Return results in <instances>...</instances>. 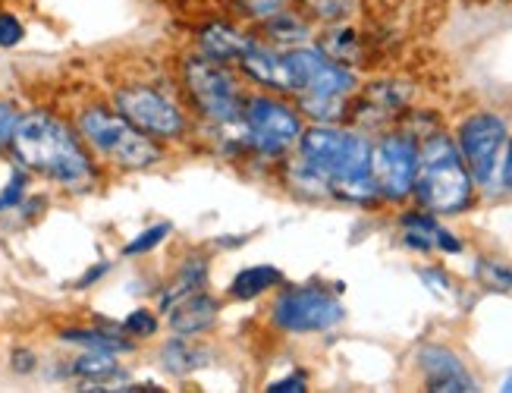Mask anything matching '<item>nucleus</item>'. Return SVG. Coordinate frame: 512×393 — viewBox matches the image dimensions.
Segmentation results:
<instances>
[{
    "label": "nucleus",
    "instance_id": "obj_20",
    "mask_svg": "<svg viewBox=\"0 0 512 393\" xmlns=\"http://www.w3.org/2000/svg\"><path fill=\"white\" fill-rule=\"evenodd\" d=\"M283 287V271L274 268V265H255V268H246V271H239L233 280H230V287H227V296L236 299V302H252L264 293H271Z\"/></svg>",
    "mask_w": 512,
    "mask_h": 393
},
{
    "label": "nucleus",
    "instance_id": "obj_35",
    "mask_svg": "<svg viewBox=\"0 0 512 393\" xmlns=\"http://www.w3.org/2000/svg\"><path fill=\"white\" fill-rule=\"evenodd\" d=\"M110 271V265H107V261H101V265H95V268H88L79 280H76V290H88V287H95V283L104 277Z\"/></svg>",
    "mask_w": 512,
    "mask_h": 393
},
{
    "label": "nucleus",
    "instance_id": "obj_26",
    "mask_svg": "<svg viewBox=\"0 0 512 393\" xmlns=\"http://www.w3.org/2000/svg\"><path fill=\"white\" fill-rule=\"evenodd\" d=\"M173 233V224H167V221H161V224H151V227H145L139 236H132L129 243L123 246V255L126 258H139V255H148V252H154L158 249L164 239Z\"/></svg>",
    "mask_w": 512,
    "mask_h": 393
},
{
    "label": "nucleus",
    "instance_id": "obj_3",
    "mask_svg": "<svg viewBox=\"0 0 512 393\" xmlns=\"http://www.w3.org/2000/svg\"><path fill=\"white\" fill-rule=\"evenodd\" d=\"M246 79L239 76L233 63H220L205 57L202 51H186L176 70V89H180L189 114L198 126L227 129L242 117V101H246Z\"/></svg>",
    "mask_w": 512,
    "mask_h": 393
},
{
    "label": "nucleus",
    "instance_id": "obj_10",
    "mask_svg": "<svg viewBox=\"0 0 512 393\" xmlns=\"http://www.w3.org/2000/svg\"><path fill=\"white\" fill-rule=\"evenodd\" d=\"M289 82H293V98H352L359 92V79L343 63L330 60L318 45H299L283 51Z\"/></svg>",
    "mask_w": 512,
    "mask_h": 393
},
{
    "label": "nucleus",
    "instance_id": "obj_8",
    "mask_svg": "<svg viewBox=\"0 0 512 393\" xmlns=\"http://www.w3.org/2000/svg\"><path fill=\"white\" fill-rule=\"evenodd\" d=\"M346 318L343 302L321 283L283 287L271 302V324L283 334H324Z\"/></svg>",
    "mask_w": 512,
    "mask_h": 393
},
{
    "label": "nucleus",
    "instance_id": "obj_9",
    "mask_svg": "<svg viewBox=\"0 0 512 393\" xmlns=\"http://www.w3.org/2000/svg\"><path fill=\"white\" fill-rule=\"evenodd\" d=\"M506 139H509V126L494 111H475L459 123L456 148H459L465 167H469L475 186L491 189L494 180L500 177Z\"/></svg>",
    "mask_w": 512,
    "mask_h": 393
},
{
    "label": "nucleus",
    "instance_id": "obj_33",
    "mask_svg": "<svg viewBox=\"0 0 512 393\" xmlns=\"http://www.w3.org/2000/svg\"><path fill=\"white\" fill-rule=\"evenodd\" d=\"M434 249L447 252V255H459V252H462V243H459V239H456L450 230L437 227V233H434Z\"/></svg>",
    "mask_w": 512,
    "mask_h": 393
},
{
    "label": "nucleus",
    "instance_id": "obj_14",
    "mask_svg": "<svg viewBox=\"0 0 512 393\" xmlns=\"http://www.w3.org/2000/svg\"><path fill=\"white\" fill-rule=\"evenodd\" d=\"M217 318H220V299L205 290H198L167 309V327L176 337H202L214 331Z\"/></svg>",
    "mask_w": 512,
    "mask_h": 393
},
{
    "label": "nucleus",
    "instance_id": "obj_28",
    "mask_svg": "<svg viewBox=\"0 0 512 393\" xmlns=\"http://www.w3.org/2000/svg\"><path fill=\"white\" fill-rule=\"evenodd\" d=\"M475 274H478V280L484 283V287H491V290H512V268L500 265V261L481 258Z\"/></svg>",
    "mask_w": 512,
    "mask_h": 393
},
{
    "label": "nucleus",
    "instance_id": "obj_37",
    "mask_svg": "<svg viewBox=\"0 0 512 393\" xmlns=\"http://www.w3.org/2000/svg\"><path fill=\"white\" fill-rule=\"evenodd\" d=\"M503 390H506V393H512V371H509L506 381H503Z\"/></svg>",
    "mask_w": 512,
    "mask_h": 393
},
{
    "label": "nucleus",
    "instance_id": "obj_19",
    "mask_svg": "<svg viewBox=\"0 0 512 393\" xmlns=\"http://www.w3.org/2000/svg\"><path fill=\"white\" fill-rule=\"evenodd\" d=\"M73 375L85 384L82 390H107L104 384L117 381L123 375V368L114 353H98V349H88L70 365Z\"/></svg>",
    "mask_w": 512,
    "mask_h": 393
},
{
    "label": "nucleus",
    "instance_id": "obj_21",
    "mask_svg": "<svg viewBox=\"0 0 512 393\" xmlns=\"http://www.w3.org/2000/svg\"><path fill=\"white\" fill-rule=\"evenodd\" d=\"M208 287V258L202 255H192L183 261V268L176 271V277L167 283V290L161 293V312H167L170 305H176L180 299L205 290Z\"/></svg>",
    "mask_w": 512,
    "mask_h": 393
},
{
    "label": "nucleus",
    "instance_id": "obj_22",
    "mask_svg": "<svg viewBox=\"0 0 512 393\" xmlns=\"http://www.w3.org/2000/svg\"><path fill=\"white\" fill-rule=\"evenodd\" d=\"M60 340L85 346V349H98V353H114V356H123V353H132V349H136V343L126 340L123 334L101 331V327H66V331H60Z\"/></svg>",
    "mask_w": 512,
    "mask_h": 393
},
{
    "label": "nucleus",
    "instance_id": "obj_25",
    "mask_svg": "<svg viewBox=\"0 0 512 393\" xmlns=\"http://www.w3.org/2000/svg\"><path fill=\"white\" fill-rule=\"evenodd\" d=\"M293 0H230V7L239 19H246V23L258 26L264 19H271L274 13H280L283 7H289Z\"/></svg>",
    "mask_w": 512,
    "mask_h": 393
},
{
    "label": "nucleus",
    "instance_id": "obj_18",
    "mask_svg": "<svg viewBox=\"0 0 512 393\" xmlns=\"http://www.w3.org/2000/svg\"><path fill=\"white\" fill-rule=\"evenodd\" d=\"M208 362H211V353L202 343H195V337H176L173 334L161 346V365H164V371H170V375H176V378H186V375H192V371L205 368Z\"/></svg>",
    "mask_w": 512,
    "mask_h": 393
},
{
    "label": "nucleus",
    "instance_id": "obj_13",
    "mask_svg": "<svg viewBox=\"0 0 512 393\" xmlns=\"http://www.w3.org/2000/svg\"><path fill=\"white\" fill-rule=\"evenodd\" d=\"M418 368L425 378V390L431 393H472L478 390L472 371L462 365V359L447 346H421Z\"/></svg>",
    "mask_w": 512,
    "mask_h": 393
},
{
    "label": "nucleus",
    "instance_id": "obj_31",
    "mask_svg": "<svg viewBox=\"0 0 512 393\" xmlns=\"http://www.w3.org/2000/svg\"><path fill=\"white\" fill-rule=\"evenodd\" d=\"M305 390H308L305 375H289L283 381H271V384H267V393H305Z\"/></svg>",
    "mask_w": 512,
    "mask_h": 393
},
{
    "label": "nucleus",
    "instance_id": "obj_27",
    "mask_svg": "<svg viewBox=\"0 0 512 393\" xmlns=\"http://www.w3.org/2000/svg\"><path fill=\"white\" fill-rule=\"evenodd\" d=\"M158 331H161V321H158V315H154L151 309H136V312H129L126 321H123V334L136 337V340H148Z\"/></svg>",
    "mask_w": 512,
    "mask_h": 393
},
{
    "label": "nucleus",
    "instance_id": "obj_7",
    "mask_svg": "<svg viewBox=\"0 0 512 393\" xmlns=\"http://www.w3.org/2000/svg\"><path fill=\"white\" fill-rule=\"evenodd\" d=\"M305 133V117L296 104H289L286 95L274 92H246L239 117V139L242 158L258 164H280L296 151Z\"/></svg>",
    "mask_w": 512,
    "mask_h": 393
},
{
    "label": "nucleus",
    "instance_id": "obj_32",
    "mask_svg": "<svg viewBox=\"0 0 512 393\" xmlns=\"http://www.w3.org/2000/svg\"><path fill=\"white\" fill-rule=\"evenodd\" d=\"M500 186H503V192H509L512 195V133H509V139H506V151H503V161H500Z\"/></svg>",
    "mask_w": 512,
    "mask_h": 393
},
{
    "label": "nucleus",
    "instance_id": "obj_1",
    "mask_svg": "<svg viewBox=\"0 0 512 393\" xmlns=\"http://www.w3.org/2000/svg\"><path fill=\"white\" fill-rule=\"evenodd\" d=\"M10 155L19 167L60 189H88L98 180V158L79 129L51 111H29L19 117Z\"/></svg>",
    "mask_w": 512,
    "mask_h": 393
},
{
    "label": "nucleus",
    "instance_id": "obj_12",
    "mask_svg": "<svg viewBox=\"0 0 512 393\" xmlns=\"http://www.w3.org/2000/svg\"><path fill=\"white\" fill-rule=\"evenodd\" d=\"M239 70V76L258 85L261 92H274V95H293V82H289V70H286V60L283 51L267 45L264 38H252L249 48L239 54V60L233 63Z\"/></svg>",
    "mask_w": 512,
    "mask_h": 393
},
{
    "label": "nucleus",
    "instance_id": "obj_15",
    "mask_svg": "<svg viewBox=\"0 0 512 393\" xmlns=\"http://www.w3.org/2000/svg\"><path fill=\"white\" fill-rule=\"evenodd\" d=\"M255 38V32H246L227 19H214V23L202 26L195 35V51H202L211 60L220 63H236L239 54L249 48V41Z\"/></svg>",
    "mask_w": 512,
    "mask_h": 393
},
{
    "label": "nucleus",
    "instance_id": "obj_24",
    "mask_svg": "<svg viewBox=\"0 0 512 393\" xmlns=\"http://www.w3.org/2000/svg\"><path fill=\"white\" fill-rule=\"evenodd\" d=\"M296 10L305 19H321V23L333 26L349 16L352 0H296Z\"/></svg>",
    "mask_w": 512,
    "mask_h": 393
},
{
    "label": "nucleus",
    "instance_id": "obj_17",
    "mask_svg": "<svg viewBox=\"0 0 512 393\" xmlns=\"http://www.w3.org/2000/svg\"><path fill=\"white\" fill-rule=\"evenodd\" d=\"M277 173H280V183L296 195V199H305V202H324V199H333L330 192V183L321 177V173L305 164L296 151L289 158H283L277 164Z\"/></svg>",
    "mask_w": 512,
    "mask_h": 393
},
{
    "label": "nucleus",
    "instance_id": "obj_29",
    "mask_svg": "<svg viewBox=\"0 0 512 393\" xmlns=\"http://www.w3.org/2000/svg\"><path fill=\"white\" fill-rule=\"evenodd\" d=\"M19 111H16V104L10 101H0V151H10L13 145V133H16V126H19Z\"/></svg>",
    "mask_w": 512,
    "mask_h": 393
},
{
    "label": "nucleus",
    "instance_id": "obj_11",
    "mask_svg": "<svg viewBox=\"0 0 512 393\" xmlns=\"http://www.w3.org/2000/svg\"><path fill=\"white\" fill-rule=\"evenodd\" d=\"M418 139L406 129L384 133L371 148V177L384 202H406L415 189Z\"/></svg>",
    "mask_w": 512,
    "mask_h": 393
},
{
    "label": "nucleus",
    "instance_id": "obj_2",
    "mask_svg": "<svg viewBox=\"0 0 512 393\" xmlns=\"http://www.w3.org/2000/svg\"><path fill=\"white\" fill-rule=\"evenodd\" d=\"M371 148L374 142L362 129L315 123L305 126L296 155L330 183L333 199L352 205H374L381 202V192H377V183L371 177Z\"/></svg>",
    "mask_w": 512,
    "mask_h": 393
},
{
    "label": "nucleus",
    "instance_id": "obj_5",
    "mask_svg": "<svg viewBox=\"0 0 512 393\" xmlns=\"http://www.w3.org/2000/svg\"><path fill=\"white\" fill-rule=\"evenodd\" d=\"M475 180L469 167H465L456 139L443 129L425 136L418 142V173H415V202L431 211L453 217L469 211L475 202Z\"/></svg>",
    "mask_w": 512,
    "mask_h": 393
},
{
    "label": "nucleus",
    "instance_id": "obj_23",
    "mask_svg": "<svg viewBox=\"0 0 512 393\" xmlns=\"http://www.w3.org/2000/svg\"><path fill=\"white\" fill-rule=\"evenodd\" d=\"M318 48L330 57L343 63V67H352V63L362 60V38L355 29H346V26H337L333 23V29H327L318 41Z\"/></svg>",
    "mask_w": 512,
    "mask_h": 393
},
{
    "label": "nucleus",
    "instance_id": "obj_16",
    "mask_svg": "<svg viewBox=\"0 0 512 393\" xmlns=\"http://www.w3.org/2000/svg\"><path fill=\"white\" fill-rule=\"evenodd\" d=\"M255 35L264 38L267 45H274L280 51L286 48H299V45H308V38H311V23L308 19L289 4L283 7L280 13H274L271 19H264V23L255 26Z\"/></svg>",
    "mask_w": 512,
    "mask_h": 393
},
{
    "label": "nucleus",
    "instance_id": "obj_4",
    "mask_svg": "<svg viewBox=\"0 0 512 393\" xmlns=\"http://www.w3.org/2000/svg\"><path fill=\"white\" fill-rule=\"evenodd\" d=\"M110 104L139 129V133L151 136L167 148L189 145L195 136V117L180 95V89H167L158 79H123L110 92Z\"/></svg>",
    "mask_w": 512,
    "mask_h": 393
},
{
    "label": "nucleus",
    "instance_id": "obj_30",
    "mask_svg": "<svg viewBox=\"0 0 512 393\" xmlns=\"http://www.w3.org/2000/svg\"><path fill=\"white\" fill-rule=\"evenodd\" d=\"M26 38V26L19 23L16 13L0 10V48H13Z\"/></svg>",
    "mask_w": 512,
    "mask_h": 393
},
{
    "label": "nucleus",
    "instance_id": "obj_34",
    "mask_svg": "<svg viewBox=\"0 0 512 393\" xmlns=\"http://www.w3.org/2000/svg\"><path fill=\"white\" fill-rule=\"evenodd\" d=\"M418 274H421V280H425V283H431V290H437V293H450V277L443 274V271L425 268V271H418Z\"/></svg>",
    "mask_w": 512,
    "mask_h": 393
},
{
    "label": "nucleus",
    "instance_id": "obj_36",
    "mask_svg": "<svg viewBox=\"0 0 512 393\" xmlns=\"http://www.w3.org/2000/svg\"><path fill=\"white\" fill-rule=\"evenodd\" d=\"M13 368L16 371H32L35 368V356L26 353V349H16V353H13Z\"/></svg>",
    "mask_w": 512,
    "mask_h": 393
},
{
    "label": "nucleus",
    "instance_id": "obj_6",
    "mask_svg": "<svg viewBox=\"0 0 512 393\" xmlns=\"http://www.w3.org/2000/svg\"><path fill=\"white\" fill-rule=\"evenodd\" d=\"M73 126L79 129L85 145L92 148L98 164L117 170H151L167 161V145L139 133L114 104H82Z\"/></svg>",
    "mask_w": 512,
    "mask_h": 393
}]
</instances>
